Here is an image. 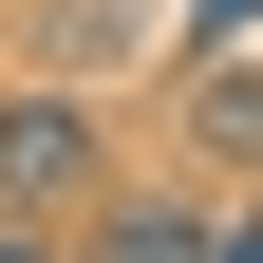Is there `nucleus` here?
<instances>
[{"label": "nucleus", "instance_id": "obj_2", "mask_svg": "<svg viewBox=\"0 0 263 263\" xmlns=\"http://www.w3.org/2000/svg\"><path fill=\"white\" fill-rule=\"evenodd\" d=\"M76 263H263V207L207 226V207H170V188H113V207L76 226Z\"/></svg>", "mask_w": 263, "mask_h": 263}, {"label": "nucleus", "instance_id": "obj_3", "mask_svg": "<svg viewBox=\"0 0 263 263\" xmlns=\"http://www.w3.org/2000/svg\"><path fill=\"white\" fill-rule=\"evenodd\" d=\"M151 19H170V0H57V38H38V57L94 94V76H132V57H151Z\"/></svg>", "mask_w": 263, "mask_h": 263}, {"label": "nucleus", "instance_id": "obj_4", "mask_svg": "<svg viewBox=\"0 0 263 263\" xmlns=\"http://www.w3.org/2000/svg\"><path fill=\"white\" fill-rule=\"evenodd\" d=\"M188 151L263 170V76H245V57H188Z\"/></svg>", "mask_w": 263, "mask_h": 263}, {"label": "nucleus", "instance_id": "obj_5", "mask_svg": "<svg viewBox=\"0 0 263 263\" xmlns=\"http://www.w3.org/2000/svg\"><path fill=\"white\" fill-rule=\"evenodd\" d=\"M0 263H57V226H0Z\"/></svg>", "mask_w": 263, "mask_h": 263}, {"label": "nucleus", "instance_id": "obj_1", "mask_svg": "<svg viewBox=\"0 0 263 263\" xmlns=\"http://www.w3.org/2000/svg\"><path fill=\"white\" fill-rule=\"evenodd\" d=\"M94 207H113V132H94V94H76V76L0 94V226H94Z\"/></svg>", "mask_w": 263, "mask_h": 263}]
</instances>
